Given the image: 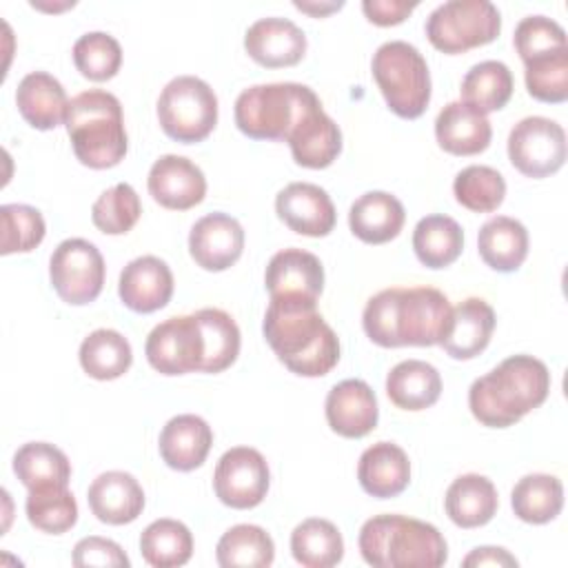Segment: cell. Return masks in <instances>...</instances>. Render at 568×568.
<instances>
[{
    "mask_svg": "<svg viewBox=\"0 0 568 568\" xmlns=\"http://www.w3.org/2000/svg\"><path fill=\"white\" fill-rule=\"evenodd\" d=\"M322 106L315 91L300 82H271L244 89L235 100V124L253 140L286 142L297 122Z\"/></svg>",
    "mask_w": 568,
    "mask_h": 568,
    "instance_id": "8992f818",
    "label": "cell"
},
{
    "mask_svg": "<svg viewBox=\"0 0 568 568\" xmlns=\"http://www.w3.org/2000/svg\"><path fill=\"white\" fill-rule=\"evenodd\" d=\"M510 506L526 524H548L564 508V484L546 473L526 475L515 484Z\"/></svg>",
    "mask_w": 568,
    "mask_h": 568,
    "instance_id": "e575fe53",
    "label": "cell"
},
{
    "mask_svg": "<svg viewBox=\"0 0 568 568\" xmlns=\"http://www.w3.org/2000/svg\"><path fill=\"white\" fill-rule=\"evenodd\" d=\"M357 479L364 493L371 497H397L410 481L408 455L393 442H377L362 453L357 464Z\"/></svg>",
    "mask_w": 568,
    "mask_h": 568,
    "instance_id": "603a6c76",
    "label": "cell"
},
{
    "mask_svg": "<svg viewBox=\"0 0 568 568\" xmlns=\"http://www.w3.org/2000/svg\"><path fill=\"white\" fill-rule=\"evenodd\" d=\"M462 102L481 111H499L513 95V73L499 60H484L473 64L462 80Z\"/></svg>",
    "mask_w": 568,
    "mask_h": 568,
    "instance_id": "d590c367",
    "label": "cell"
},
{
    "mask_svg": "<svg viewBox=\"0 0 568 568\" xmlns=\"http://www.w3.org/2000/svg\"><path fill=\"white\" fill-rule=\"evenodd\" d=\"M73 62L84 78L104 82L120 71L122 47L113 36L104 31H89L75 40Z\"/></svg>",
    "mask_w": 568,
    "mask_h": 568,
    "instance_id": "ee69618b",
    "label": "cell"
},
{
    "mask_svg": "<svg viewBox=\"0 0 568 568\" xmlns=\"http://www.w3.org/2000/svg\"><path fill=\"white\" fill-rule=\"evenodd\" d=\"M140 552L153 568L184 566L193 555V535L178 519H155L140 535Z\"/></svg>",
    "mask_w": 568,
    "mask_h": 568,
    "instance_id": "74e56055",
    "label": "cell"
},
{
    "mask_svg": "<svg viewBox=\"0 0 568 568\" xmlns=\"http://www.w3.org/2000/svg\"><path fill=\"white\" fill-rule=\"evenodd\" d=\"M386 395L402 410H424L439 399L442 377L428 362L404 359L386 375Z\"/></svg>",
    "mask_w": 568,
    "mask_h": 568,
    "instance_id": "4dcf8cb0",
    "label": "cell"
},
{
    "mask_svg": "<svg viewBox=\"0 0 568 568\" xmlns=\"http://www.w3.org/2000/svg\"><path fill=\"white\" fill-rule=\"evenodd\" d=\"M373 78L388 109L404 118H419L430 102V71L417 47L390 40L377 47L371 62Z\"/></svg>",
    "mask_w": 568,
    "mask_h": 568,
    "instance_id": "52a82bcc",
    "label": "cell"
},
{
    "mask_svg": "<svg viewBox=\"0 0 568 568\" xmlns=\"http://www.w3.org/2000/svg\"><path fill=\"white\" fill-rule=\"evenodd\" d=\"M158 120L171 140L202 142L217 124V95L202 78L178 75L158 98Z\"/></svg>",
    "mask_w": 568,
    "mask_h": 568,
    "instance_id": "ba28073f",
    "label": "cell"
},
{
    "mask_svg": "<svg viewBox=\"0 0 568 568\" xmlns=\"http://www.w3.org/2000/svg\"><path fill=\"white\" fill-rule=\"evenodd\" d=\"M142 204L135 189L126 182H120L106 189L91 206V220L95 229L106 235H124L140 220Z\"/></svg>",
    "mask_w": 568,
    "mask_h": 568,
    "instance_id": "7bdbcfd3",
    "label": "cell"
},
{
    "mask_svg": "<svg viewBox=\"0 0 568 568\" xmlns=\"http://www.w3.org/2000/svg\"><path fill=\"white\" fill-rule=\"evenodd\" d=\"M291 552L306 568H331L344 557V539L333 521L311 517L293 528Z\"/></svg>",
    "mask_w": 568,
    "mask_h": 568,
    "instance_id": "836d02e7",
    "label": "cell"
},
{
    "mask_svg": "<svg viewBox=\"0 0 568 568\" xmlns=\"http://www.w3.org/2000/svg\"><path fill=\"white\" fill-rule=\"evenodd\" d=\"M264 284L271 297L304 295L317 300L324 288V266L317 255L304 248H284L268 260Z\"/></svg>",
    "mask_w": 568,
    "mask_h": 568,
    "instance_id": "44dd1931",
    "label": "cell"
},
{
    "mask_svg": "<svg viewBox=\"0 0 568 568\" xmlns=\"http://www.w3.org/2000/svg\"><path fill=\"white\" fill-rule=\"evenodd\" d=\"M462 566H466V568H481V566H510V568H515L517 566V559L506 550V548H497V546H479V548H475V550H470L466 557H464V561H462Z\"/></svg>",
    "mask_w": 568,
    "mask_h": 568,
    "instance_id": "f907efd6",
    "label": "cell"
},
{
    "mask_svg": "<svg viewBox=\"0 0 568 568\" xmlns=\"http://www.w3.org/2000/svg\"><path fill=\"white\" fill-rule=\"evenodd\" d=\"M16 104L20 115L40 131L55 129L67 118V91L47 71L27 73L16 89Z\"/></svg>",
    "mask_w": 568,
    "mask_h": 568,
    "instance_id": "83f0119b",
    "label": "cell"
},
{
    "mask_svg": "<svg viewBox=\"0 0 568 568\" xmlns=\"http://www.w3.org/2000/svg\"><path fill=\"white\" fill-rule=\"evenodd\" d=\"M64 126L75 158L89 169H111L126 155L122 104L109 91L89 89L71 98Z\"/></svg>",
    "mask_w": 568,
    "mask_h": 568,
    "instance_id": "5b68a950",
    "label": "cell"
},
{
    "mask_svg": "<svg viewBox=\"0 0 568 568\" xmlns=\"http://www.w3.org/2000/svg\"><path fill=\"white\" fill-rule=\"evenodd\" d=\"M406 220L404 204L386 191L359 195L348 211V226L366 244H384L399 235Z\"/></svg>",
    "mask_w": 568,
    "mask_h": 568,
    "instance_id": "4316f807",
    "label": "cell"
},
{
    "mask_svg": "<svg viewBox=\"0 0 568 568\" xmlns=\"http://www.w3.org/2000/svg\"><path fill=\"white\" fill-rule=\"evenodd\" d=\"M550 390L548 366L532 355H510L468 388L473 417L490 428L517 424L541 406Z\"/></svg>",
    "mask_w": 568,
    "mask_h": 568,
    "instance_id": "3957f363",
    "label": "cell"
},
{
    "mask_svg": "<svg viewBox=\"0 0 568 568\" xmlns=\"http://www.w3.org/2000/svg\"><path fill=\"white\" fill-rule=\"evenodd\" d=\"M359 552L375 568H437L448 559L444 535L428 521L406 515H375L364 521Z\"/></svg>",
    "mask_w": 568,
    "mask_h": 568,
    "instance_id": "277c9868",
    "label": "cell"
},
{
    "mask_svg": "<svg viewBox=\"0 0 568 568\" xmlns=\"http://www.w3.org/2000/svg\"><path fill=\"white\" fill-rule=\"evenodd\" d=\"M293 4H295V9L306 11V13L315 16V18H322V16H326V13L337 11V9L344 7V2H320V4H317V2H300V0H295Z\"/></svg>",
    "mask_w": 568,
    "mask_h": 568,
    "instance_id": "816d5d0a",
    "label": "cell"
},
{
    "mask_svg": "<svg viewBox=\"0 0 568 568\" xmlns=\"http://www.w3.org/2000/svg\"><path fill=\"white\" fill-rule=\"evenodd\" d=\"M453 193L464 209L473 213H490L504 202L506 180L493 166L470 164L455 175Z\"/></svg>",
    "mask_w": 568,
    "mask_h": 568,
    "instance_id": "b9f144b4",
    "label": "cell"
},
{
    "mask_svg": "<svg viewBox=\"0 0 568 568\" xmlns=\"http://www.w3.org/2000/svg\"><path fill=\"white\" fill-rule=\"evenodd\" d=\"M293 160L306 169L331 166L342 151V131L322 106L306 113L288 135Z\"/></svg>",
    "mask_w": 568,
    "mask_h": 568,
    "instance_id": "484cf974",
    "label": "cell"
},
{
    "mask_svg": "<svg viewBox=\"0 0 568 568\" xmlns=\"http://www.w3.org/2000/svg\"><path fill=\"white\" fill-rule=\"evenodd\" d=\"M78 357L82 371L89 377L106 382L118 379L129 371L133 362V351L122 333L113 328H98L82 339Z\"/></svg>",
    "mask_w": 568,
    "mask_h": 568,
    "instance_id": "d6a6232c",
    "label": "cell"
},
{
    "mask_svg": "<svg viewBox=\"0 0 568 568\" xmlns=\"http://www.w3.org/2000/svg\"><path fill=\"white\" fill-rule=\"evenodd\" d=\"M118 293L122 304L135 313L160 311L173 295V273L155 255L135 257L122 268Z\"/></svg>",
    "mask_w": 568,
    "mask_h": 568,
    "instance_id": "d6986e66",
    "label": "cell"
},
{
    "mask_svg": "<svg viewBox=\"0 0 568 568\" xmlns=\"http://www.w3.org/2000/svg\"><path fill=\"white\" fill-rule=\"evenodd\" d=\"M202 337H204V359L202 373H222L226 371L240 353V328L235 320L222 308H200L195 313Z\"/></svg>",
    "mask_w": 568,
    "mask_h": 568,
    "instance_id": "ab89813d",
    "label": "cell"
},
{
    "mask_svg": "<svg viewBox=\"0 0 568 568\" xmlns=\"http://www.w3.org/2000/svg\"><path fill=\"white\" fill-rule=\"evenodd\" d=\"M528 93L548 104H559L568 98V49L524 62Z\"/></svg>",
    "mask_w": 568,
    "mask_h": 568,
    "instance_id": "f6af8a7d",
    "label": "cell"
},
{
    "mask_svg": "<svg viewBox=\"0 0 568 568\" xmlns=\"http://www.w3.org/2000/svg\"><path fill=\"white\" fill-rule=\"evenodd\" d=\"M13 473L27 488H36L44 484L69 486L71 464L58 446L49 442H29L16 450Z\"/></svg>",
    "mask_w": 568,
    "mask_h": 568,
    "instance_id": "60d3db41",
    "label": "cell"
},
{
    "mask_svg": "<svg viewBox=\"0 0 568 568\" xmlns=\"http://www.w3.org/2000/svg\"><path fill=\"white\" fill-rule=\"evenodd\" d=\"M244 251V229L229 213L200 217L189 233V253L204 271H226Z\"/></svg>",
    "mask_w": 568,
    "mask_h": 568,
    "instance_id": "9a60e30c",
    "label": "cell"
},
{
    "mask_svg": "<svg viewBox=\"0 0 568 568\" xmlns=\"http://www.w3.org/2000/svg\"><path fill=\"white\" fill-rule=\"evenodd\" d=\"M464 248L462 226L442 213L426 215L415 224L413 251L428 268H444L453 264Z\"/></svg>",
    "mask_w": 568,
    "mask_h": 568,
    "instance_id": "1f68e13d",
    "label": "cell"
},
{
    "mask_svg": "<svg viewBox=\"0 0 568 568\" xmlns=\"http://www.w3.org/2000/svg\"><path fill=\"white\" fill-rule=\"evenodd\" d=\"M2 220V255L11 253H27L33 251L47 233L44 217L38 209L29 204H2L0 206Z\"/></svg>",
    "mask_w": 568,
    "mask_h": 568,
    "instance_id": "bcb514c9",
    "label": "cell"
},
{
    "mask_svg": "<svg viewBox=\"0 0 568 568\" xmlns=\"http://www.w3.org/2000/svg\"><path fill=\"white\" fill-rule=\"evenodd\" d=\"M493 331V306L481 297H468L453 308L448 333L439 346L453 359H473L488 346Z\"/></svg>",
    "mask_w": 568,
    "mask_h": 568,
    "instance_id": "d4e9b609",
    "label": "cell"
},
{
    "mask_svg": "<svg viewBox=\"0 0 568 568\" xmlns=\"http://www.w3.org/2000/svg\"><path fill=\"white\" fill-rule=\"evenodd\" d=\"M104 257L95 244L82 237L60 242L49 260V277L58 297L71 306L93 302L104 286Z\"/></svg>",
    "mask_w": 568,
    "mask_h": 568,
    "instance_id": "30bf717a",
    "label": "cell"
},
{
    "mask_svg": "<svg viewBox=\"0 0 568 568\" xmlns=\"http://www.w3.org/2000/svg\"><path fill=\"white\" fill-rule=\"evenodd\" d=\"M71 561L78 568H87V566L126 568L131 564L120 544H115L113 539H106V537H98V535L80 539L73 548Z\"/></svg>",
    "mask_w": 568,
    "mask_h": 568,
    "instance_id": "c3c4849f",
    "label": "cell"
},
{
    "mask_svg": "<svg viewBox=\"0 0 568 568\" xmlns=\"http://www.w3.org/2000/svg\"><path fill=\"white\" fill-rule=\"evenodd\" d=\"M153 200L173 211H186L200 204L206 195V178L202 169L184 155H162L149 169L146 178Z\"/></svg>",
    "mask_w": 568,
    "mask_h": 568,
    "instance_id": "2e32d148",
    "label": "cell"
},
{
    "mask_svg": "<svg viewBox=\"0 0 568 568\" xmlns=\"http://www.w3.org/2000/svg\"><path fill=\"white\" fill-rule=\"evenodd\" d=\"M87 501L102 524L122 526L140 517L144 508V490L131 473L106 470L91 481Z\"/></svg>",
    "mask_w": 568,
    "mask_h": 568,
    "instance_id": "ffe728a7",
    "label": "cell"
},
{
    "mask_svg": "<svg viewBox=\"0 0 568 568\" xmlns=\"http://www.w3.org/2000/svg\"><path fill=\"white\" fill-rule=\"evenodd\" d=\"M271 473L264 455L251 446L229 448L215 466L213 490L217 499L237 510L255 508L268 493Z\"/></svg>",
    "mask_w": 568,
    "mask_h": 568,
    "instance_id": "7c38bea8",
    "label": "cell"
},
{
    "mask_svg": "<svg viewBox=\"0 0 568 568\" xmlns=\"http://www.w3.org/2000/svg\"><path fill=\"white\" fill-rule=\"evenodd\" d=\"M446 515L459 528H479L488 524L499 506L495 484L477 473L459 475L444 497Z\"/></svg>",
    "mask_w": 568,
    "mask_h": 568,
    "instance_id": "f1b7e54d",
    "label": "cell"
},
{
    "mask_svg": "<svg viewBox=\"0 0 568 568\" xmlns=\"http://www.w3.org/2000/svg\"><path fill=\"white\" fill-rule=\"evenodd\" d=\"M453 306L433 286L384 288L373 295L362 315L364 333L384 348L435 346L448 333Z\"/></svg>",
    "mask_w": 568,
    "mask_h": 568,
    "instance_id": "7a4b0ae2",
    "label": "cell"
},
{
    "mask_svg": "<svg viewBox=\"0 0 568 568\" xmlns=\"http://www.w3.org/2000/svg\"><path fill=\"white\" fill-rule=\"evenodd\" d=\"M144 355L162 375H186L200 371L204 359V337L195 313L169 317L153 326L144 344Z\"/></svg>",
    "mask_w": 568,
    "mask_h": 568,
    "instance_id": "4fadbf2b",
    "label": "cell"
},
{
    "mask_svg": "<svg viewBox=\"0 0 568 568\" xmlns=\"http://www.w3.org/2000/svg\"><path fill=\"white\" fill-rule=\"evenodd\" d=\"M435 138L446 153L477 155L488 149L493 129L488 118L470 104L448 102L435 118Z\"/></svg>",
    "mask_w": 568,
    "mask_h": 568,
    "instance_id": "cb8c5ba5",
    "label": "cell"
},
{
    "mask_svg": "<svg viewBox=\"0 0 568 568\" xmlns=\"http://www.w3.org/2000/svg\"><path fill=\"white\" fill-rule=\"evenodd\" d=\"M262 333L277 359L295 375L322 377L339 362V339L313 297H271Z\"/></svg>",
    "mask_w": 568,
    "mask_h": 568,
    "instance_id": "6da1fadb",
    "label": "cell"
},
{
    "mask_svg": "<svg viewBox=\"0 0 568 568\" xmlns=\"http://www.w3.org/2000/svg\"><path fill=\"white\" fill-rule=\"evenodd\" d=\"M510 164L526 178H548L566 162V131L550 118L528 115L508 133Z\"/></svg>",
    "mask_w": 568,
    "mask_h": 568,
    "instance_id": "8fae6325",
    "label": "cell"
},
{
    "mask_svg": "<svg viewBox=\"0 0 568 568\" xmlns=\"http://www.w3.org/2000/svg\"><path fill=\"white\" fill-rule=\"evenodd\" d=\"M501 31V13L488 0H448L426 18L430 44L444 53H464L493 42Z\"/></svg>",
    "mask_w": 568,
    "mask_h": 568,
    "instance_id": "9c48e42d",
    "label": "cell"
},
{
    "mask_svg": "<svg viewBox=\"0 0 568 568\" xmlns=\"http://www.w3.org/2000/svg\"><path fill=\"white\" fill-rule=\"evenodd\" d=\"M215 559L222 568H233V566L266 568L275 559V544L262 526L237 524L220 537L215 548Z\"/></svg>",
    "mask_w": 568,
    "mask_h": 568,
    "instance_id": "f35d334b",
    "label": "cell"
},
{
    "mask_svg": "<svg viewBox=\"0 0 568 568\" xmlns=\"http://www.w3.org/2000/svg\"><path fill=\"white\" fill-rule=\"evenodd\" d=\"M324 413L331 430L348 439L368 435L379 417L377 397L364 379H344L335 384L326 395Z\"/></svg>",
    "mask_w": 568,
    "mask_h": 568,
    "instance_id": "ac0fdd59",
    "label": "cell"
},
{
    "mask_svg": "<svg viewBox=\"0 0 568 568\" xmlns=\"http://www.w3.org/2000/svg\"><path fill=\"white\" fill-rule=\"evenodd\" d=\"M213 444L211 426L193 413L171 417L160 433V455L173 470L189 473L204 464Z\"/></svg>",
    "mask_w": 568,
    "mask_h": 568,
    "instance_id": "7402d4cb",
    "label": "cell"
},
{
    "mask_svg": "<svg viewBox=\"0 0 568 568\" xmlns=\"http://www.w3.org/2000/svg\"><path fill=\"white\" fill-rule=\"evenodd\" d=\"M515 49L521 62H530L541 55H550L568 49L564 27L546 16H526L515 27Z\"/></svg>",
    "mask_w": 568,
    "mask_h": 568,
    "instance_id": "7dc6e473",
    "label": "cell"
},
{
    "mask_svg": "<svg viewBox=\"0 0 568 568\" xmlns=\"http://www.w3.org/2000/svg\"><path fill=\"white\" fill-rule=\"evenodd\" d=\"M415 7L417 2H408V0H364L362 2L364 16L379 27L404 22Z\"/></svg>",
    "mask_w": 568,
    "mask_h": 568,
    "instance_id": "681fc988",
    "label": "cell"
},
{
    "mask_svg": "<svg viewBox=\"0 0 568 568\" xmlns=\"http://www.w3.org/2000/svg\"><path fill=\"white\" fill-rule=\"evenodd\" d=\"M244 49L266 69L293 67L306 53V36L288 18H260L246 29Z\"/></svg>",
    "mask_w": 568,
    "mask_h": 568,
    "instance_id": "e0dca14e",
    "label": "cell"
},
{
    "mask_svg": "<svg viewBox=\"0 0 568 568\" xmlns=\"http://www.w3.org/2000/svg\"><path fill=\"white\" fill-rule=\"evenodd\" d=\"M277 217L295 233L324 237L333 231L337 213L328 193L311 182H291L275 195Z\"/></svg>",
    "mask_w": 568,
    "mask_h": 568,
    "instance_id": "5bb4252c",
    "label": "cell"
},
{
    "mask_svg": "<svg viewBox=\"0 0 568 568\" xmlns=\"http://www.w3.org/2000/svg\"><path fill=\"white\" fill-rule=\"evenodd\" d=\"M24 510L29 524L49 535H62L78 521V504L67 484H44L29 488Z\"/></svg>",
    "mask_w": 568,
    "mask_h": 568,
    "instance_id": "8d00e7d4",
    "label": "cell"
},
{
    "mask_svg": "<svg viewBox=\"0 0 568 568\" xmlns=\"http://www.w3.org/2000/svg\"><path fill=\"white\" fill-rule=\"evenodd\" d=\"M477 248L481 260L499 273L517 271L528 255L526 226L508 215H497L484 222L477 235Z\"/></svg>",
    "mask_w": 568,
    "mask_h": 568,
    "instance_id": "f546056e",
    "label": "cell"
}]
</instances>
